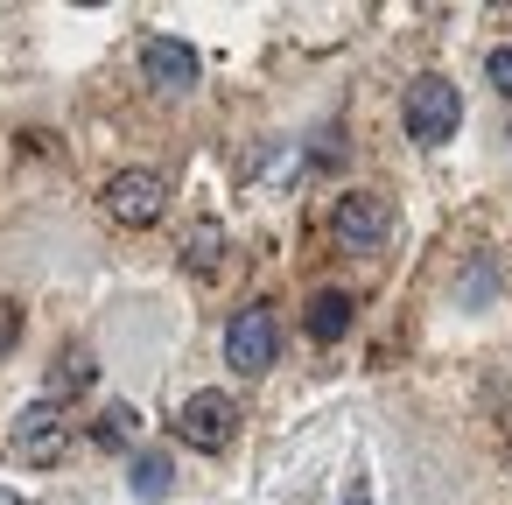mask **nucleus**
Listing matches in <instances>:
<instances>
[{
    "mask_svg": "<svg viewBox=\"0 0 512 505\" xmlns=\"http://www.w3.org/2000/svg\"><path fill=\"white\" fill-rule=\"evenodd\" d=\"M400 120H407V141H421V148H442V141H456V127H463V99H456V85L449 78H414L407 85V99H400Z\"/></svg>",
    "mask_w": 512,
    "mask_h": 505,
    "instance_id": "nucleus-1",
    "label": "nucleus"
},
{
    "mask_svg": "<svg viewBox=\"0 0 512 505\" xmlns=\"http://www.w3.org/2000/svg\"><path fill=\"white\" fill-rule=\"evenodd\" d=\"M274 358H281V323H274L267 302H246V309L225 323V365H232L239 379H260Z\"/></svg>",
    "mask_w": 512,
    "mask_h": 505,
    "instance_id": "nucleus-2",
    "label": "nucleus"
},
{
    "mask_svg": "<svg viewBox=\"0 0 512 505\" xmlns=\"http://www.w3.org/2000/svg\"><path fill=\"white\" fill-rule=\"evenodd\" d=\"M232 435H239V407H232V393L197 386V393L176 407V442H190V449H204V456H225Z\"/></svg>",
    "mask_w": 512,
    "mask_h": 505,
    "instance_id": "nucleus-3",
    "label": "nucleus"
},
{
    "mask_svg": "<svg viewBox=\"0 0 512 505\" xmlns=\"http://www.w3.org/2000/svg\"><path fill=\"white\" fill-rule=\"evenodd\" d=\"M106 218L127 225V232L162 225V218H169V183H162L155 169H120V176H106Z\"/></svg>",
    "mask_w": 512,
    "mask_h": 505,
    "instance_id": "nucleus-4",
    "label": "nucleus"
},
{
    "mask_svg": "<svg viewBox=\"0 0 512 505\" xmlns=\"http://www.w3.org/2000/svg\"><path fill=\"white\" fill-rule=\"evenodd\" d=\"M8 449H15L22 463H57V456L71 449V414H64L57 400H29V407L8 421Z\"/></svg>",
    "mask_w": 512,
    "mask_h": 505,
    "instance_id": "nucleus-5",
    "label": "nucleus"
},
{
    "mask_svg": "<svg viewBox=\"0 0 512 505\" xmlns=\"http://www.w3.org/2000/svg\"><path fill=\"white\" fill-rule=\"evenodd\" d=\"M330 225H337V239H344V246H358V253H365V246H379V239L393 232V204H386L379 190H344V197H337V211H330Z\"/></svg>",
    "mask_w": 512,
    "mask_h": 505,
    "instance_id": "nucleus-6",
    "label": "nucleus"
},
{
    "mask_svg": "<svg viewBox=\"0 0 512 505\" xmlns=\"http://www.w3.org/2000/svg\"><path fill=\"white\" fill-rule=\"evenodd\" d=\"M141 78H148L155 92H190V85H197V50L176 43V36H148V43H141Z\"/></svg>",
    "mask_w": 512,
    "mask_h": 505,
    "instance_id": "nucleus-7",
    "label": "nucleus"
},
{
    "mask_svg": "<svg viewBox=\"0 0 512 505\" xmlns=\"http://www.w3.org/2000/svg\"><path fill=\"white\" fill-rule=\"evenodd\" d=\"M351 323H358V302H351L344 288H316V295H309V309H302V330H309L316 344H337Z\"/></svg>",
    "mask_w": 512,
    "mask_h": 505,
    "instance_id": "nucleus-8",
    "label": "nucleus"
},
{
    "mask_svg": "<svg viewBox=\"0 0 512 505\" xmlns=\"http://www.w3.org/2000/svg\"><path fill=\"white\" fill-rule=\"evenodd\" d=\"M225 253H232V239H225V225H190L183 232V267L197 274V281H218V267H225Z\"/></svg>",
    "mask_w": 512,
    "mask_h": 505,
    "instance_id": "nucleus-9",
    "label": "nucleus"
},
{
    "mask_svg": "<svg viewBox=\"0 0 512 505\" xmlns=\"http://www.w3.org/2000/svg\"><path fill=\"white\" fill-rule=\"evenodd\" d=\"M99 379V365H92V351L85 344H71V351H57V365H50V393L43 400H57V407H71L85 386Z\"/></svg>",
    "mask_w": 512,
    "mask_h": 505,
    "instance_id": "nucleus-10",
    "label": "nucleus"
},
{
    "mask_svg": "<svg viewBox=\"0 0 512 505\" xmlns=\"http://www.w3.org/2000/svg\"><path fill=\"white\" fill-rule=\"evenodd\" d=\"M134 435H141V414H134V407H127V400H120V407H106V414H99V442H106V449H127V442H134Z\"/></svg>",
    "mask_w": 512,
    "mask_h": 505,
    "instance_id": "nucleus-11",
    "label": "nucleus"
},
{
    "mask_svg": "<svg viewBox=\"0 0 512 505\" xmlns=\"http://www.w3.org/2000/svg\"><path fill=\"white\" fill-rule=\"evenodd\" d=\"M134 491H141V498H162V491H169V456H141V463H134Z\"/></svg>",
    "mask_w": 512,
    "mask_h": 505,
    "instance_id": "nucleus-12",
    "label": "nucleus"
},
{
    "mask_svg": "<svg viewBox=\"0 0 512 505\" xmlns=\"http://www.w3.org/2000/svg\"><path fill=\"white\" fill-rule=\"evenodd\" d=\"M22 344V302H0V358Z\"/></svg>",
    "mask_w": 512,
    "mask_h": 505,
    "instance_id": "nucleus-13",
    "label": "nucleus"
},
{
    "mask_svg": "<svg viewBox=\"0 0 512 505\" xmlns=\"http://www.w3.org/2000/svg\"><path fill=\"white\" fill-rule=\"evenodd\" d=\"M484 71H491V85H498V92L512 99V43H498V50L484 57Z\"/></svg>",
    "mask_w": 512,
    "mask_h": 505,
    "instance_id": "nucleus-14",
    "label": "nucleus"
},
{
    "mask_svg": "<svg viewBox=\"0 0 512 505\" xmlns=\"http://www.w3.org/2000/svg\"><path fill=\"white\" fill-rule=\"evenodd\" d=\"M0 505H22V498H15V491H8V484H0Z\"/></svg>",
    "mask_w": 512,
    "mask_h": 505,
    "instance_id": "nucleus-15",
    "label": "nucleus"
},
{
    "mask_svg": "<svg viewBox=\"0 0 512 505\" xmlns=\"http://www.w3.org/2000/svg\"><path fill=\"white\" fill-rule=\"evenodd\" d=\"M351 505H365V491H358V498H351Z\"/></svg>",
    "mask_w": 512,
    "mask_h": 505,
    "instance_id": "nucleus-16",
    "label": "nucleus"
}]
</instances>
